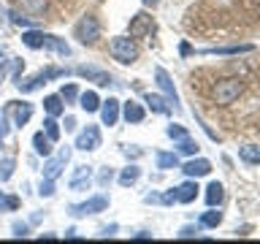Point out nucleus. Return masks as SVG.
<instances>
[{
	"label": "nucleus",
	"instance_id": "nucleus-35",
	"mask_svg": "<svg viewBox=\"0 0 260 244\" xmlns=\"http://www.w3.org/2000/svg\"><path fill=\"white\" fill-rule=\"evenodd\" d=\"M111 179H114V168L106 166V168L101 171V176H98V185H101V187H109V185H111Z\"/></svg>",
	"mask_w": 260,
	"mask_h": 244
},
{
	"label": "nucleus",
	"instance_id": "nucleus-22",
	"mask_svg": "<svg viewBox=\"0 0 260 244\" xmlns=\"http://www.w3.org/2000/svg\"><path fill=\"white\" fill-rule=\"evenodd\" d=\"M144 101L149 103V109L157 111V114H168V111H171V103L166 101V98H160V95H152V93H149V95L144 98Z\"/></svg>",
	"mask_w": 260,
	"mask_h": 244
},
{
	"label": "nucleus",
	"instance_id": "nucleus-26",
	"mask_svg": "<svg viewBox=\"0 0 260 244\" xmlns=\"http://www.w3.org/2000/svg\"><path fill=\"white\" fill-rule=\"evenodd\" d=\"M138 176H141V168H138V166H127V168L119 174V185H122V187H130V185L138 182Z\"/></svg>",
	"mask_w": 260,
	"mask_h": 244
},
{
	"label": "nucleus",
	"instance_id": "nucleus-36",
	"mask_svg": "<svg viewBox=\"0 0 260 244\" xmlns=\"http://www.w3.org/2000/svg\"><path fill=\"white\" fill-rule=\"evenodd\" d=\"M8 16H11V22H14V24H19V27H30V24H32L27 16H22V14H16V11H11Z\"/></svg>",
	"mask_w": 260,
	"mask_h": 244
},
{
	"label": "nucleus",
	"instance_id": "nucleus-11",
	"mask_svg": "<svg viewBox=\"0 0 260 244\" xmlns=\"http://www.w3.org/2000/svg\"><path fill=\"white\" fill-rule=\"evenodd\" d=\"M182 171H184V174L190 176V179H198V176H206V174H211V163H209V160H203V158H198V160L184 163Z\"/></svg>",
	"mask_w": 260,
	"mask_h": 244
},
{
	"label": "nucleus",
	"instance_id": "nucleus-40",
	"mask_svg": "<svg viewBox=\"0 0 260 244\" xmlns=\"http://www.w3.org/2000/svg\"><path fill=\"white\" fill-rule=\"evenodd\" d=\"M144 201H146V203H160V195H157V193H149Z\"/></svg>",
	"mask_w": 260,
	"mask_h": 244
},
{
	"label": "nucleus",
	"instance_id": "nucleus-13",
	"mask_svg": "<svg viewBox=\"0 0 260 244\" xmlns=\"http://www.w3.org/2000/svg\"><path fill=\"white\" fill-rule=\"evenodd\" d=\"M41 49H52V52L62 54V57H68V54H71V46L65 44L62 38H57V36H49V33H44V44H41Z\"/></svg>",
	"mask_w": 260,
	"mask_h": 244
},
{
	"label": "nucleus",
	"instance_id": "nucleus-30",
	"mask_svg": "<svg viewBox=\"0 0 260 244\" xmlns=\"http://www.w3.org/2000/svg\"><path fill=\"white\" fill-rule=\"evenodd\" d=\"M219 223H222V211H214V206H211V211H206V215L201 217L203 228H217Z\"/></svg>",
	"mask_w": 260,
	"mask_h": 244
},
{
	"label": "nucleus",
	"instance_id": "nucleus-43",
	"mask_svg": "<svg viewBox=\"0 0 260 244\" xmlns=\"http://www.w3.org/2000/svg\"><path fill=\"white\" fill-rule=\"evenodd\" d=\"M136 239H152V233H149V231H138Z\"/></svg>",
	"mask_w": 260,
	"mask_h": 244
},
{
	"label": "nucleus",
	"instance_id": "nucleus-16",
	"mask_svg": "<svg viewBox=\"0 0 260 244\" xmlns=\"http://www.w3.org/2000/svg\"><path fill=\"white\" fill-rule=\"evenodd\" d=\"M76 73H79V76H87V79H92L95 84H101V87L111 84V76H109V73H103V71H95V68H87V65H81V68H76Z\"/></svg>",
	"mask_w": 260,
	"mask_h": 244
},
{
	"label": "nucleus",
	"instance_id": "nucleus-27",
	"mask_svg": "<svg viewBox=\"0 0 260 244\" xmlns=\"http://www.w3.org/2000/svg\"><path fill=\"white\" fill-rule=\"evenodd\" d=\"M22 44L30 46V49H41V44H44V33H41V30H27V33H22Z\"/></svg>",
	"mask_w": 260,
	"mask_h": 244
},
{
	"label": "nucleus",
	"instance_id": "nucleus-28",
	"mask_svg": "<svg viewBox=\"0 0 260 244\" xmlns=\"http://www.w3.org/2000/svg\"><path fill=\"white\" fill-rule=\"evenodd\" d=\"M41 84H46V79H44V73H38V76H32V79H27V81H16V87L22 89V93H32V89H38Z\"/></svg>",
	"mask_w": 260,
	"mask_h": 244
},
{
	"label": "nucleus",
	"instance_id": "nucleus-29",
	"mask_svg": "<svg viewBox=\"0 0 260 244\" xmlns=\"http://www.w3.org/2000/svg\"><path fill=\"white\" fill-rule=\"evenodd\" d=\"M16 168V160L14 158H0V182H8Z\"/></svg>",
	"mask_w": 260,
	"mask_h": 244
},
{
	"label": "nucleus",
	"instance_id": "nucleus-15",
	"mask_svg": "<svg viewBox=\"0 0 260 244\" xmlns=\"http://www.w3.org/2000/svg\"><path fill=\"white\" fill-rule=\"evenodd\" d=\"M122 114H125V119H127V122H133V125L144 122V117H146V111L141 109V103H136V101H127V103H125V109H122Z\"/></svg>",
	"mask_w": 260,
	"mask_h": 244
},
{
	"label": "nucleus",
	"instance_id": "nucleus-45",
	"mask_svg": "<svg viewBox=\"0 0 260 244\" xmlns=\"http://www.w3.org/2000/svg\"><path fill=\"white\" fill-rule=\"evenodd\" d=\"M3 54H6V52H3V46H0V57H3Z\"/></svg>",
	"mask_w": 260,
	"mask_h": 244
},
{
	"label": "nucleus",
	"instance_id": "nucleus-23",
	"mask_svg": "<svg viewBox=\"0 0 260 244\" xmlns=\"http://www.w3.org/2000/svg\"><path fill=\"white\" fill-rule=\"evenodd\" d=\"M252 44H244V46H219V49H203V54H241V52H252Z\"/></svg>",
	"mask_w": 260,
	"mask_h": 244
},
{
	"label": "nucleus",
	"instance_id": "nucleus-3",
	"mask_svg": "<svg viewBox=\"0 0 260 244\" xmlns=\"http://www.w3.org/2000/svg\"><path fill=\"white\" fill-rule=\"evenodd\" d=\"M241 95V81L239 79H222V81H217V87H214V101L217 103H233L236 98Z\"/></svg>",
	"mask_w": 260,
	"mask_h": 244
},
{
	"label": "nucleus",
	"instance_id": "nucleus-31",
	"mask_svg": "<svg viewBox=\"0 0 260 244\" xmlns=\"http://www.w3.org/2000/svg\"><path fill=\"white\" fill-rule=\"evenodd\" d=\"M44 130H46V136L52 138V141H57V138H60V125H57V117H46L44 119Z\"/></svg>",
	"mask_w": 260,
	"mask_h": 244
},
{
	"label": "nucleus",
	"instance_id": "nucleus-12",
	"mask_svg": "<svg viewBox=\"0 0 260 244\" xmlns=\"http://www.w3.org/2000/svg\"><path fill=\"white\" fill-rule=\"evenodd\" d=\"M89 179H92V166H76L68 185H71V190H84L89 185Z\"/></svg>",
	"mask_w": 260,
	"mask_h": 244
},
{
	"label": "nucleus",
	"instance_id": "nucleus-7",
	"mask_svg": "<svg viewBox=\"0 0 260 244\" xmlns=\"http://www.w3.org/2000/svg\"><path fill=\"white\" fill-rule=\"evenodd\" d=\"M98 146H101V128H98V125H87L79 133V138H76V149L92 152V149H98Z\"/></svg>",
	"mask_w": 260,
	"mask_h": 244
},
{
	"label": "nucleus",
	"instance_id": "nucleus-39",
	"mask_svg": "<svg viewBox=\"0 0 260 244\" xmlns=\"http://www.w3.org/2000/svg\"><path fill=\"white\" fill-rule=\"evenodd\" d=\"M195 233H198V228H192V225H184L182 231H179V236H182V239H192Z\"/></svg>",
	"mask_w": 260,
	"mask_h": 244
},
{
	"label": "nucleus",
	"instance_id": "nucleus-2",
	"mask_svg": "<svg viewBox=\"0 0 260 244\" xmlns=\"http://www.w3.org/2000/svg\"><path fill=\"white\" fill-rule=\"evenodd\" d=\"M73 36H76L81 44H95L98 38H101V24H98L95 16H81L76 22V27H73Z\"/></svg>",
	"mask_w": 260,
	"mask_h": 244
},
{
	"label": "nucleus",
	"instance_id": "nucleus-10",
	"mask_svg": "<svg viewBox=\"0 0 260 244\" xmlns=\"http://www.w3.org/2000/svg\"><path fill=\"white\" fill-rule=\"evenodd\" d=\"M101 119H103V125H117V119H119V101L117 98H109V101H101Z\"/></svg>",
	"mask_w": 260,
	"mask_h": 244
},
{
	"label": "nucleus",
	"instance_id": "nucleus-18",
	"mask_svg": "<svg viewBox=\"0 0 260 244\" xmlns=\"http://www.w3.org/2000/svg\"><path fill=\"white\" fill-rule=\"evenodd\" d=\"M32 146H36V152L44 155V158H49V155H52V138H49L44 130H38V133L32 136Z\"/></svg>",
	"mask_w": 260,
	"mask_h": 244
},
{
	"label": "nucleus",
	"instance_id": "nucleus-44",
	"mask_svg": "<svg viewBox=\"0 0 260 244\" xmlns=\"http://www.w3.org/2000/svg\"><path fill=\"white\" fill-rule=\"evenodd\" d=\"M160 0H144V6H157Z\"/></svg>",
	"mask_w": 260,
	"mask_h": 244
},
{
	"label": "nucleus",
	"instance_id": "nucleus-34",
	"mask_svg": "<svg viewBox=\"0 0 260 244\" xmlns=\"http://www.w3.org/2000/svg\"><path fill=\"white\" fill-rule=\"evenodd\" d=\"M38 195H41V198H52V195H54V179H41Z\"/></svg>",
	"mask_w": 260,
	"mask_h": 244
},
{
	"label": "nucleus",
	"instance_id": "nucleus-25",
	"mask_svg": "<svg viewBox=\"0 0 260 244\" xmlns=\"http://www.w3.org/2000/svg\"><path fill=\"white\" fill-rule=\"evenodd\" d=\"M154 160H157V168H162V171L179 166V158L174 152H157V155H154Z\"/></svg>",
	"mask_w": 260,
	"mask_h": 244
},
{
	"label": "nucleus",
	"instance_id": "nucleus-20",
	"mask_svg": "<svg viewBox=\"0 0 260 244\" xmlns=\"http://www.w3.org/2000/svg\"><path fill=\"white\" fill-rule=\"evenodd\" d=\"M44 109H46L49 117H60L65 111V103H62L60 95H49V98H44Z\"/></svg>",
	"mask_w": 260,
	"mask_h": 244
},
{
	"label": "nucleus",
	"instance_id": "nucleus-8",
	"mask_svg": "<svg viewBox=\"0 0 260 244\" xmlns=\"http://www.w3.org/2000/svg\"><path fill=\"white\" fill-rule=\"evenodd\" d=\"M3 111H6V114H14V125H16V128H22V125H27L30 117H32V103L11 101Z\"/></svg>",
	"mask_w": 260,
	"mask_h": 244
},
{
	"label": "nucleus",
	"instance_id": "nucleus-17",
	"mask_svg": "<svg viewBox=\"0 0 260 244\" xmlns=\"http://www.w3.org/2000/svg\"><path fill=\"white\" fill-rule=\"evenodd\" d=\"M79 106H81L87 114H92V111L101 109V98H98V93H92V89H87V93L79 95Z\"/></svg>",
	"mask_w": 260,
	"mask_h": 244
},
{
	"label": "nucleus",
	"instance_id": "nucleus-4",
	"mask_svg": "<svg viewBox=\"0 0 260 244\" xmlns=\"http://www.w3.org/2000/svg\"><path fill=\"white\" fill-rule=\"evenodd\" d=\"M109 209V198L106 195H95V198H89L84 203H73L68 209L73 217H87V215H98V211H106Z\"/></svg>",
	"mask_w": 260,
	"mask_h": 244
},
{
	"label": "nucleus",
	"instance_id": "nucleus-41",
	"mask_svg": "<svg viewBox=\"0 0 260 244\" xmlns=\"http://www.w3.org/2000/svg\"><path fill=\"white\" fill-rule=\"evenodd\" d=\"M114 233H117V225H109V228H103V231H101V236H114Z\"/></svg>",
	"mask_w": 260,
	"mask_h": 244
},
{
	"label": "nucleus",
	"instance_id": "nucleus-1",
	"mask_svg": "<svg viewBox=\"0 0 260 244\" xmlns=\"http://www.w3.org/2000/svg\"><path fill=\"white\" fill-rule=\"evenodd\" d=\"M111 54H114V60H119L122 65H130V63H136L138 60V44L130 36H117V38H111Z\"/></svg>",
	"mask_w": 260,
	"mask_h": 244
},
{
	"label": "nucleus",
	"instance_id": "nucleus-32",
	"mask_svg": "<svg viewBox=\"0 0 260 244\" xmlns=\"http://www.w3.org/2000/svg\"><path fill=\"white\" fill-rule=\"evenodd\" d=\"M198 149H201V146L195 144V141H192L190 136L179 138V152H182V155H195V152H198Z\"/></svg>",
	"mask_w": 260,
	"mask_h": 244
},
{
	"label": "nucleus",
	"instance_id": "nucleus-9",
	"mask_svg": "<svg viewBox=\"0 0 260 244\" xmlns=\"http://www.w3.org/2000/svg\"><path fill=\"white\" fill-rule=\"evenodd\" d=\"M152 30H154V19L149 14L141 11L130 19V38H144V36H149Z\"/></svg>",
	"mask_w": 260,
	"mask_h": 244
},
{
	"label": "nucleus",
	"instance_id": "nucleus-14",
	"mask_svg": "<svg viewBox=\"0 0 260 244\" xmlns=\"http://www.w3.org/2000/svg\"><path fill=\"white\" fill-rule=\"evenodd\" d=\"M198 190H201V187L190 179V182H184V185L176 187V201H179V203H192L195 195H198Z\"/></svg>",
	"mask_w": 260,
	"mask_h": 244
},
{
	"label": "nucleus",
	"instance_id": "nucleus-21",
	"mask_svg": "<svg viewBox=\"0 0 260 244\" xmlns=\"http://www.w3.org/2000/svg\"><path fill=\"white\" fill-rule=\"evenodd\" d=\"M222 198H225L222 185H219V182H211V185L206 187V203H209V206H219V203H222Z\"/></svg>",
	"mask_w": 260,
	"mask_h": 244
},
{
	"label": "nucleus",
	"instance_id": "nucleus-37",
	"mask_svg": "<svg viewBox=\"0 0 260 244\" xmlns=\"http://www.w3.org/2000/svg\"><path fill=\"white\" fill-rule=\"evenodd\" d=\"M166 133H168L171 138H184V136H187V130H184L182 125H168Z\"/></svg>",
	"mask_w": 260,
	"mask_h": 244
},
{
	"label": "nucleus",
	"instance_id": "nucleus-19",
	"mask_svg": "<svg viewBox=\"0 0 260 244\" xmlns=\"http://www.w3.org/2000/svg\"><path fill=\"white\" fill-rule=\"evenodd\" d=\"M239 155H241V160H244V163L260 166V144H244L241 149H239Z\"/></svg>",
	"mask_w": 260,
	"mask_h": 244
},
{
	"label": "nucleus",
	"instance_id": "nucleus-24",
	"mask_svg": "<svg viewBox=\"0 0 260 244\" xmlns=\"http://www.w3.org/2000/svg\"><path fill=\"white\" fill-rule=\"evenodd\" d=\"M49 0H19V8L24 14H44Z\"/></svg>",
	"mask_w": 260,
	"mask_h": 244
},
{
	"label": "nucleus",
	"instance_id": "nucleus-33",
	"mask_svg": "<svg viewBox=\"0 0 260 244\" xmlns=\"http://www.w3.org/2000/svg\"><path fill=\"white\" fill-rule=\"evenodd\" d=\"M60 98H62L65 103H73V101L79 98V89H76V84H65V87L60 89Z\"/></svg>",
	"mask_w": 260,
	"mask_h": 244
},
{
	"label": "nucleus",
	"instance_id": "nucleus-6",
	"mask_svg": "<svg viewBox=\"0 0 260 244\" xmlns=\"http://www.w3.org/2000/svg\"><path fill=\"white\" fill-rule=\"evenodd\" d=\"M154 81H157V87L162 89V93H166L168 103L174 106L176 111L182 109V106H179V93H176V87H174V81H171V76H168L166 68H154Z\"/></svg>",
	"mask_w": 260,
	"mask_h": 244
},
{
	"label": "nucleus",
	"instance_id": "nucleus-5",
	"mask_svg": "<svg viewBox=\"0 0 260 244\" xmlns=\"http://www.w3.org/2000/svg\"><path fill=\"white\" fill-rule=\"evenodd\" d=\"M68 160H71V149H68V146H62L54 158L49 155L46 163H44V179H57L62 174V168H65V163H68Z\"/></svg>",
	"mask_w": 260,
	"mask_h": 244
},
{
	"label": "nucleus",
	"instance_id": "nucleus-38",
	"mask_svg": "<svg viewBox=\"0 0 260 244\" xmlns=\"http://www.w3.org/2000/svg\"><path fill=\"white\" fill-rule=\"evenodd\" d=\"M11 231H14L16 239H24V236H27V225H24V223H14Z\"/></svg>",
	"mask_w": 260,
	"mask_h": 244
},
{
	"label": "nucleus",
	"instance_id": "nucleus-42",
	"mask_svg": "<svg viewBox=\"0 0 260 244\" xmlns=\"http://www.w3.org/2000/svg\"><path fill=\"white\" fill-rule=\"evenodd\" d=\"M73 128H76V119H73V117H65V130H73Z\"/></svg>",
	"mask_w": 260,
	"mask_h": 244
}]
</instances>
